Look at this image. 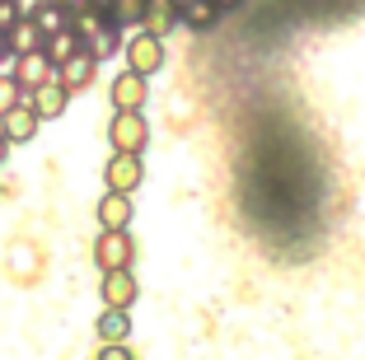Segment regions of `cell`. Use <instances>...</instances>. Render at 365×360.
Masks as SVG:
<instances>
[{
    "label": "cell",
    "mask_w": 365,
    "mask_h": 360,
    "mask_svg": "<svg viewBox=\"0 0 365 360\" xmlns=\"http://www.w3.org/2000/svg\"><path fill=\"white\" fill-rule=\"evenodd\" d=\"M108 140H113V150L145 155V145H150V127H145L140 108H118V117L108 122Z\"/></svg>",
    "instance_id": "obj_1"
},
{
    "label": "cell",
    "mask_w": 365,
    "mask_h": 360,
    "mask_svg": "<svg viewBox=\"0 0 365 360\" xmlns=\"http://www.w3.org/2000/svg\"><path fill=\"white\" fill-rule=\"evenodd\" d=\"M122 52H127V66H131V71H140L145 80H150V75L164 66V38H155V33L140 29L136 38H127V43H122Z\"/></svg>",
    "instance_id": "obj_2"
},
{
    "label": "cell",
    "mask_w": 365,
    "mask_h": 360,
    "mask_svg": "<svg viewBox=\"0 0 365 360\" xmlns=\"http://www.w3.org/2000/svg\"><path fill=\"white\" fill-rule=\"evenodd\" d=\"M103 182L113 192H136L140 182H145V164H140V155H131V150H113V159L103 164Z\"/></svg>",
    "instance_id": "obj_3"
},
{
    "label": "cell",
    "mask_w": 365,
    "mask_h": 360,
    "mask_svg": "<svg viewBox=\"0 0 365 360\" xmlns=\"http://www.w3.org/2000/svg\"><path fill=\"white\" fill-rule=\"evenodd\" d=\"M94 262H98V272L131 267V234H127V230H103V234L94 239Z\"/></svg>",
    "instance_id": "obj_4"
},
{
    "label": "cell",
    "mask_w": 365,
    "mask_h": 360,
    "mask_svg": "<svg viewBox=\"0 0 365 360\" xmlns=\"http://www.w3.org/2000/svg\"><path fill=\"white\" fill-rule=\"evenodd\" d=\"M98 295H103L108 309H131V304H136V295H140V286H136V276H131L127 267H118V272H103Z\"/></svg>",
    "instance_id": "obj_5"
},
{
    "label": "cell",
    "mask_w": 365,
    "mask_h": 360,
    "mask_svg": "<svg viewBox=\"0 0 365 360\" xmlns=\"http://www.w3.org/2000/svg\"><path fill=\"white\" fill-rule=\"evenodd\" d=\"M38 122H43V117H38V108H33V103H14L10 113L0 117V131H5L10 145H24V140L38 136Z\"/></svg>",
    "instance_id": "obj_6"
},
{
    "label": "cell",
    "mask_w": 365,
    "mask_h": 360,
    "mask_svg": "<svg viewBox=\"0 0 365 360\" xmlns=\"http://www.w3.org/2000/svg\"><path fill=\"white\" fill-rule=\"evenodd\" d=\"M56 71H61L56 80H61V85L71 89V94H76V89H85L89 80H94V71H98V56L89 52V47H80V52H71L61 66H56Z\"/></svg>",
    "instance_id": "obj_7"
},
{
    "label": "cell",
    "mask_w": 365,
    "mask_h": 360,
    "mask_svg": "<svg viewBox=\"0 0 365 360\" xmlns=\"http://www.w3.org/2000/svg\"><path fill=\"white\" fill-rule=\"evenodd\" d=\"M108 94H113V108H145V94H150V85H145V75L140 71H122L118 80H113V89H108Z\"/></svg>",
    "instance_id": "obj_8"
},
{
    "label": "cell",
    "mask_w": 365,
    "mask_h": 360,
    "mask_svg": "<svg viewBox=\"0 0 365 360\" xmlns=\"http://www.w3.org/2000/svg\"><path fill=\"white\" fill-rule=\"evenodd\" d=\"M98 225H103V230H127L131 225V192H113L108 187L103 197H98Z\"/></svg>",
    "instance_id": "obj_9"
},
{
    "label": "cell",
    "mask_w": 365,
    "mask_h": 360,
    "mask_svg": "<svg viewBox=\"0 0 365 360\" xmlns=\"http://www.w3.org/2000/svg\"><path fill=\"white\" fill-rule=\"evenodd\" d=\"M29 94H33L29 103L38 108V117H61V113H66V98H71V89H66L61 80H52V75H47L43 85H33Z\"/></svg>",
    "instance_id": "obj_10"
},
{
    "label": "cell",
    "mask_w": 365,
    "mask_h": 360,
    "mask_svg": "<svg viewBox=\"0 0 365 360\" xmlns=\"http://www.w3.org/2000/svg\"><path fill=\"white\" fill-rule=\"evenodd\" d=\"M140 29L164 38V33L178 29V0H145V14H140Z\"/></svg>",
    "instance_id": "obj_11"
},
{
    "label": "cell",
    "mask_w": 365,
    "mask_h": 360,
    "mask_svg": "<svg viewBox=\"0 0 365 360\" xmlns=\"http://www.w3.org/2000/svg\"><path fill=\"white\" fill-rule=\"evenodd\" d=\"M29 19L43 29V38H52V33L71 29V5H66V0H38L29 10Z\"/></svg>",
    "instance_id": "obj_12"
},
{
    "label": "cell",
    "mask_w": 365,
    "mask_h": 360,
    "mask_svg": "<svg viewBox=\"0 0 365 360\" xmlns=\"http://www.w3.org/2000/svg\"><path fill=\"white\" fill-rule=\"evenodd\" d=\"M10 75L19 80L24 89H33V85H43L47 75H52V61H47L43 47H38V52H19V56H14V71H10Z\"/></svg>",
    "instance_id": "obj_13"
},
{
    "label": "cell",
    "mask_w": 365,
    "mask_h": 360,
    "mask_svg": "<svg viewBox=\"0 0 365 360\" xmlns=\"http://www.w3.org/2000/svg\"><path fill=\"white\" fill-rule=\"evenodd\" d=\"M215 19H220L215 0H178V24H187V29L206 33V29H215Z\"/></svg>",
    "instance_id": "obj_14"
},
{
    "label": "cell",
    "mask_w": 365,
    "mask_h": 360,
    "mask_svg": "<svg viewBox=\"0 0 365 360\" xmlns=\"http://www.w3.org/2000/svg\"><path fill=\"white\" fill-rule=\"evenodd\" d=\"M98 341H127L131 337V314L127 309H108L103 304V314H98Z\"/></svg>",
    "instance_id": "obj_15"
},
{
    "label": "cell",
    "mask_w": 365,
    "mask_h": 360,
    "mask_svg": "<svg viewBox=\"0 0 365 360\" xmlns=\"http://www.w3.org/2000/svg\"><path fill=\"white\" fill-rule=\"evenodd\" d=\"M80 47H85V43H80L76 29H61V33H52V38H43V52H47V61H52V66H61L66 56L80 52Z\"/></svg>",
    "instance_id": "obj_16"
},
{
    "label": "cell",
    "mask_w": 365,
    "mask_h": 360,
    "mask_svg": "<svg viewBox=\"0 0 365 360\" xmlns=\"http://www.w3.org/2000/svg\"><path fill=\"white\" fill-rule=\"evenodd\" d=\"M10 47H14V56H19V52H38V47H43V29L24 14V19L10 29Z\"/></svg>",
    "instance_id": "obj_17"
},
{
    "label": "cell",
    "mask_w": 365,
    "mask_h": 360,
    "mask_svg": "<svg viewBox=\"0 0 365 360\" xmlns=\"http://www.w3.org/2000/svg\"><path fill=\"white\" fill-rule=\"evenodd\" d=\"M14 103H24V85L14 80V75H0V117L10 113Z\"/></svg>",
    "instance_id": "obj_18"
},
{
    "label": "cell",
    "mask_w": 365,
    "mask_h": 360,
    "mask_svg": "<svg viewBox=\"0 0 365 360\" xmlns=\"http://www.w3.org/2000/svg\"><path fill=\"white\" fill-rule=\"evenodd\" d=\"M24 14H29V10H24L19 0H0V29H5V33H10L14 24L24 19Z\"/></svg>",
    "instance_id": "obj_19"
},
{
    "label": "cell",
    "mask_w": 365,
    "mask_h": 360,
    "mask_svg": "<svg viewBox=\"0 0 365 360\" xmlns=\"http://www.w3.org/2000/svg\"><path fill=\"white\" fill-rule=\"evenodd\" d=\"M94 360H136V356H131V351L122 346V341H103V346H98V356H94Z\"/></svg>",
    "instance_id": "obj_20"
},
{
    "label": "cell",
    "mask_w": 365,
    "mask_h": 360,
    "mask_svg": "<svg viewBox=\"0 0 365 360\" xmlns=\"http://www.w3.org/2000/svg\"><path fill=\"white\" fill-rule=\"evenodd\" d=\"M5 61H14V47H10V33L0 29V66H5Z\"/></svg>",
    "instance_id": "obj_21"
},
{
    "label": "cell",
    "mask_w": 365,
    "mask_h": 360,
    "mask_svg": "<svg viewBox=\"0 0 365 360\" xmlns=\"http://www.w3.org/2000/svg\"><path fill=\"white\" fill-rule=\"evenodd\" d=\"M10 159V140H5V131H0V164Z\"/></svg>",
    "instance_id": "obj_22"
},
{
    "label": "cell",
    "mask_w": 365,
    "mask_h": 360,
    "mask_svg": "<svg viewBox=\"0 0 365 360\" xmlns=\"http://www.w3.org/2000/svg\"><path fill=\"white\" fill-rule=\"evenodd\" d=\"M215 5H220V14H225V10H239V0H215Z\"/></svg>",
    "instance_id": "obj_23"
},
{
    "label": "cell",
    "mask_w": 365,
    "mask_h": 360,
    "mask_svg": "<svg viewBox=\"0 0 365 360\" xmlns=\"http://www.w3.org/2000/svg\"><path fill=\"white\" fill-rule=\"evenodd\" d=\"M66 5H71V10H85V5H94V0H66Z\"/></svg>",
    "instance_id": "obj_24"
}]
</instances>
